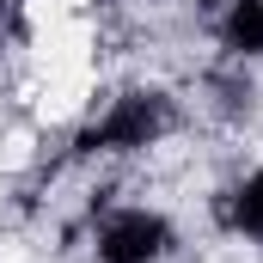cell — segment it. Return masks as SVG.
<instances>
[{"mask_svg":"<svg viewBox=\"0 0 263 263\" xmlns=\"http://www.w3.org/2000/svg\"><path fill=\"white\" fill-rule=\"evenodd\" d=\"M0 263H25V251H18V245H6V251H0Z\"/></svg>","mask_w":263,"mask_h":263,"instance_id":"cell-5","label":"cell"},{"mask_svg":"<svg viewBox=\"0 0 263 263\" xmlns=\"http://www.w3.org/2000/svg\"><path fill=\"white\" fill-rule=\"evenodd\" d=\"M92 92V67H73V73H43V92H37V110L49 123H67Z\"/></svg>","mask_w":263,"mask_h":263,"instance_id":"cell-2","label":"cell"},{"mask_svg":"<svg viewBox=\"0 0 263 263\" xmlns=\"http://www.w3.org/2000/svg\"><path fill=\"white\" fill-rule=\"evenodd\" d=\"M0 159H6V165H25V159H31V135H12V141H6V153H0Z\"/></svg>","mask_w":263,"mask_h":263,"instance_id":"cell-4","label":"cell"},{"mask_svg":"<svg viewBox=\"0 0 263 263\" xmlns=\"http://www.w3.org/2000/svg\"><path fill=\"white\" fill-rule=\"evenodd\" d=\"M25 12H31V25L43 31V25H67V18H86V0H31Z\"/></svg>","mask_w":263,"mask_h":263,"instance_id":"cell-3","label":"cell"},{"mask_svg":"<svg viewBox=\"0 0 263 263\" xmlns=\"http://www.w3.org/2000/svg\"><path fill=\"white\" fill-rule=\"evenodd\" d=\"M37 67H43V73H73V67H92V25H86V18L43 25V31H37Z\"/></svg>","mask_w":263,"mask_h":263,"instance_id":"cell-1","label":"cell"}]
</instances>
